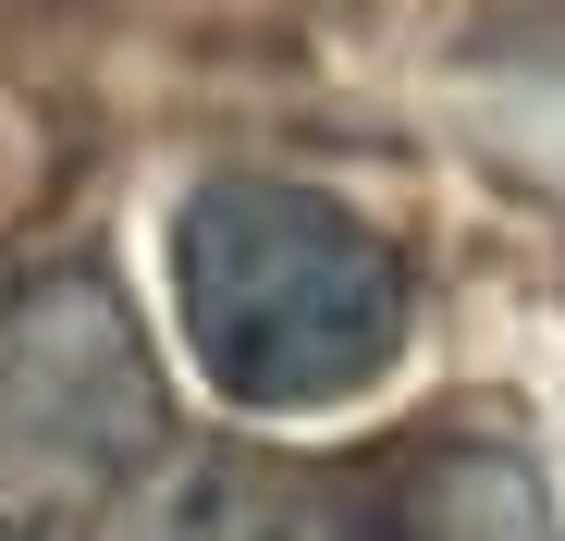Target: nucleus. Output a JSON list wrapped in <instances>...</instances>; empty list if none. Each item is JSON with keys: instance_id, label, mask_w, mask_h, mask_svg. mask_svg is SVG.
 <instances>
[{"instance_id": "1", "label": "nucleus", "mask_w": 565, "mask_h": 541, "mask_svg": "<svg viewBox=\"0 0 565 541\" xmlns=\"http://www.w3.org/2000/svg\"><path fill=\"white\" fill-rule=\"evenodd\" d=\"M172 320L198 382L246 418H320L356 406L418 332L406 246L296 172H210L184 185L172 234Z\"/></svg>"}, {"instance_id": "2", "label": "nucleus", "mask_w": 565, "mask_h": 541, "mask_svg": "<svg viewBox=\"0 0 565 541\" xmlns=\"http://www.w3.org/2000/svg\"><path fill=\"white\" fill-rule=\"evenodd\" d=\"M172 443L160 357L99 258H50L0 284V468L111 492Z\"/></svg>"}, {"instance_id": "3", "label": "nucleus", "mask_w": 565, "mask_h": 541, "mask_svg": "<svg viewBox=\"0 0 565 541\" xmlns=\"http://www.w3.org/2000/svg\"><path fill=\"white\" fill-rule=\"evenodd\" d=\"M394 517V541H553V480L529 443L492 431H430L394 456V480L369 492Z\"/></svg>"}, {"instance_id": "4", "label": "nucleus", "mask_w": 565, "mask_h": 541, "mask_svg": "<svg viewBox=\"0 0 565 541\" xmlns=\"http://www.w3.org/2000/svg\"><path fill=\"white\" fill-rule=\"evenodd\" d=\"M282 505L258 480V456H222V443H160L136 480L99 492V529L86 541H270Z\"/></svg>"}, {"instance_id": "6", "label": "nucleus", "mask_w": 565, "mask_h": 541, "mask_svg": "<svg viewBox=\"0 0 565 541\" xmlns=\"http://www.w3.org/2000/svg\"><path fill=\"white\" fill-rule=\"evenodd\" d=\"M0 541H50V529H25V517H0Z\"/></svg>"}, {"instance_id": "5", "label": "nucleus", "mask_w": 565, "mask_h": 541, "mask_svg": "<svg viewBox=\"0 0 565 541\" xmlns=\"http://www.w3.org/2000/svg\"><path fill=\"white\" fill-rule=\"evenodd\" d=\"M270 541H394V517L369 505V492H296Z\"/></svg>"}]
</instances>
